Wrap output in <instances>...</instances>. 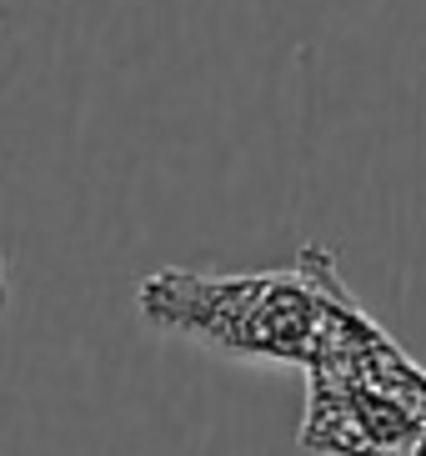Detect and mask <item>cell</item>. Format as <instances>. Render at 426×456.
<instances>
[{
  "label": "cell",
  "mask_w": 426,
  "mask_h": 456,
  "mask_svg": "<svg viewBox=\"0 0 426 456\" xmlns=\"http://www.w3.org/2000/svg\"><path fill=\"white\" fill-rule=\"evenodd\" d=\"M0 306H5V261H0Z\"/></svg>",
  "instance_id": "2"
},
{
  "label": "cell",
  "mask_w": 426,
  "mask_h": 456,
  "mask_svg": "<svg viewBox=\"0 0 426 456\" xmlns=\"http://www.w3.org/2000/svg\"><path fill=\"white\" fill-rule=\"evenodd\" d=\"M135 311L166 336H191L236 362L311 366L321 336L316 271H191L171 266L135 286Z\"/></svg>",
  "instance_id": "1"
}]
</instances>
